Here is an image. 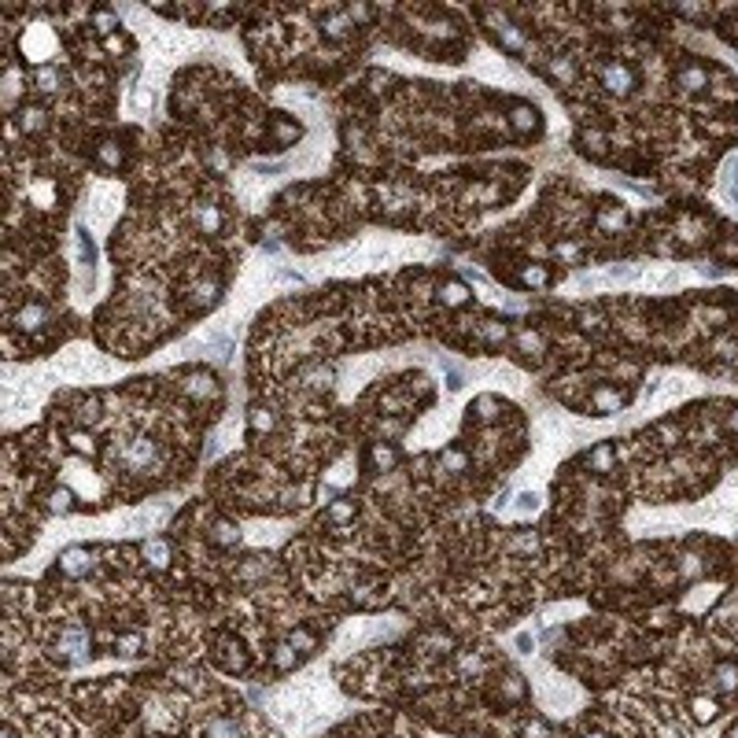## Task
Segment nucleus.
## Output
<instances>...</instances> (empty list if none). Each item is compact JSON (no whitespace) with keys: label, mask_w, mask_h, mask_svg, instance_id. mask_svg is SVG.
<instances>
[{"label":"nucleus","mask_w":738,"mask_h":738,"mask_svg":"<svg viewBox=\"0 0 738 738\" xmlns=\"http://www.w3.org/2000/svg\"><path fill=\"white\" fill-rule=\"evenodd\" d=\"M598 81H602V89L613 93V96H631L635 85H639V74L624 59H602L598 63Z\"/></svg>","instance_id":"nucleus-1"},{"label":"nucleus","mask_w":738,"mask_h":738,"mask_svg":"<svg viewBox=\"0 0 738 738\" xmlns=\"http://www.w3.org/2000/svg\"><path fill=\"white\" fill-rule=\"evenodd\" d=\"M89 646H93L89 631H85V628H67V631H63V639H59V657L70 661V665H81V661L89 657Z\"/></svg>","instance_id":"nucleus-2"},{"label":"nucleus","mask_w":738,"mask_h":738,"mask_svg":"<svg viewBox=\"0 0 738 738\" xmlns=\"http://www.w3.org/2000/svg\"><path fill=\"white\" fill-rule=\"evenodd\" d=\"M676 85H679L683 93H705V89H709V67H701L698 59L679 63V70H676Z\"/></svg>","instance_id":"nucleus-3"},{"label":"nucleus","mask_w":738,"mask_h":738,"mask_svg":"<svg viewBox=\"0 0 738 738\" xmlns=\"http://www.w3.org/2000/svg\"><path fill=\"white\" fill-rule=\"evenodd\" d=\"M155 458V443L144 440V436H137V440H130L122 447V465L130 469V473H141V469H148V462Z\"/></svg>","instance_id":"nucleus-4"},{"label":"nucleus","mask_w":738,"mask_h":738,"mask_svg":"<svg viewBox=\"0 0 738 738\" xmlns=\"http://www.w3.org/2000/svg\"><path fill=\"white\" fill-rule=\"evenodd\" d=\"M624 402H628V391L613 388V384H602V388H594V391H591V406H594V414H598V417L616 414Z\"/></svg>","instance_id":"nucleus-5"},{"label":"nucleus","mask_w":738,"mask_h":738,"mask_svg":"<svg viewBox=\"0 0 738 738\" xmlns=\"http://www.w3.org/2000/svg\"><path fill=\"white\" fill-rule=\"evenodd\" d=\"M115 203H119V196H115L111 188H96L93 196H89V222H108L111 215H115Z\"/></svg>","instance_id":"nucleus-6"},{"label":"nucleus","mask_w":738,"mask_h":738,"mask_svg":"<svg viewBox=\"0 0 738 738\" xmlns=\"http://www.w3.org/2000/svg\"><path fill=\"white\" fill-rule=\"evenodd\" d=\"M59 565H63V572H70V576H81V572H89L93 558H89V550H81V547H70V550H63Z\"/></svg>","instance_id":"nucleus-7"},{"label":"nucleus","mask_w":738,"mask_h":738,"mask_svg":"<svg viewBox=\"0 0 738 738\" xmlns=\"http://www.w3.org/2000/svg\"><path fill=\"white\" fill-rule=\"evenodd\" d=\"M203 738H244L240 724L229 720V716H218V720L203 724Z\"/></svg>","instance_id":"nucleus-8"},{"label":"nucleus","mask_w":738,"mask_h":738,"mask_svg":"<svg viewBox=\"0 0 738 738\" xmlns=\"http://www.w3.org/2000/svg\"><path fill=\"white\" fill-rule=\"evenodd\" d=\"M613 458H616V447L613 443H598L591 454H587V462H591L594 473H609L613 469Z\"/></svg>","instance_id":"nucleus-9"},{"label":"nucleus","mask_w":738,"mask_h":738,"mask_svg":"<svg viewBox=\"0 0 738 738\" xmlns=\"http://www.w3.org/2000/svg\"><path fill=\"white\" fill-rule=\"evenodd\" d=\"M716 591H720L716 583H712V587H694V591H690L687 598H683V605L694 609V613H701L705 605H712V602H716Z\"/></svg>","instance_id":"nucleus-10"},{"label":"nucleus","mask_w":738,"mask_h":738,"mask_svg":"<svg viewBox=\"0 0 738 738\" xmlns=\"http://www.w3.org/2000/svg\"><path fill=\"white\" fill-rule=\"evenodd\" d=\"M712 687L716 690H738V665H716Z\"/></svg>","instance_id":"nucleus-11"},{"label":"nucleus","mask_w":738,"mask_h":738,"mask_svg":"<svg viewBox=\"0 0 738 738\" xmlns=\"http://www.w3.org/2000/svg\"><path fill=\"white\" fill-rule=\"evenodd\" d=\"M690 712H694V720H716L720 716V705H716V698H705V694H698V698L690 701Z\"/></svg>","instance_id":"nucleus-12"},{"label":"nucleus","mask_w":738,"mask_h":738,"mask_svg":"<svg viewBox=\"0 0 738 738\" xmlns=\"http://www.w3.org/2000/svg\"><path fill=\"white\" fill-rule=\"evenodd\" d=\"M513 122H517V130H536L539 126V115H536V108H528V104H517V108H513Z\"/></svg>","instance_id":"nucleus-13"},{"label":"nucleus","mask_w":738,"mask_h":738,"mask_svg":"<svg viewBox=\"0 0 738 738\" xmlns=\"http://www.w3.org/2000/svg\"><path fill=\"white\" fill-rule=\"evenodd\" d=\"M654 436L661 440V447H676L679 436H683V429H679V421H661L657 429H654Z\"/></svg>","instance_id":"nucleus-14"},{"label":"nucleus","mask_w":738,"mask_h":738,"mask_svg":"<svg viewBox=\"0 0 738 738\" xmlns=\"http://www.w3.org/2000/svg\"><path fill=\"white\" fill-rule=\"evenodd\" d=\"M580 148H583L587 155H602L605 152V137L598 133V130H583L580 133Z\"/></svg>","instance_id":"nucleus-15"},{"label":"nucleus","mask_w":738,"mask_h":738,"mask_svg":"<svg viewBox=\"0 0 738 738\" xmlns=\"http://www.w3.org/2000/svg\"><path fill=\"white\" fill-rule=\"evenodd\" d=\"M624 222H628V215H624V207H616V203H609V211L598 215V226L602 229H620Z\"/></svg>","instance_id":"nucleus-16"},{"label":"nucleus","mask_w":738,"mask_h":738,"mask_svg":"<svg viewBox=\"0 0 738 738\" xmlns=\"http://www.w3.org/2000/svg\"><path fill=\"white\" fill-rule=\"evenodd\" d=\"M506 336H509V329L502 322H484L480 325V340H484V344H502Z\"/></svg>","instance_id":"nucleus-17"},{"label":"nucleus","mask_w":738,"mask_h":738,"mask_svg":"<svg viewBox=\"0 0 738 738\" xmlns=\"http://www.w3.org/2000/svg\"><path fill=\"white\" fill-rule=\"evenodd\" d=\"M70 506H74V495H70V487H56V491H52V495H48V509H52V513H67Z\"/></svg>","instance_id":"nucleus-18"},{"label":"nucleus","mask_w":738,"mask_h":738,"mask_svg":"<svg viewBox=\"0 0 738 738\" xmlns=\"http://www.w3.org/2000/svg\"><path fill=\"white\" fill-rule=\"evenodd\" d=\"M498 41L506 45L509 52H521L524 48V37L517 34V26H509V23H498Z\"/></svg>","instance_id":"nucleus-19"},{"label":"nucleus","mask_w":738,"mask_h":738,"mask_svg":"<svg viewBox=\"0 0 738 738\" xmlns=\"http://www.w3.org/2000/svg\"><path fill=\"white\" fill-rule=\"evenodd\" d=\"M196 222H200V229L215 233L222 226V215H218V207H196Z\"/></svg>","instance_id":"nucleus-20"},{"label":"nucleus","mask_w":738,"mask_h":738,"mask_svg":"<svg viewBox=\"0 0 738 738\" xmlns=\"http://www.w3.org/2000/svg\"><path fill=\"white\" fill-rule=\"evenodd\" d=\"M15 322H19V329H37L45 322V307H23V314H19Z\"/></svg>","instance_id":"nucleus-21"},{"label":"nucleus","mask_w":738,"mask_h":738,"mask_svg":"<svg viewBox=\"0 0 738 738\" xmlns=\"http://www.w3.org/2000/svg\"><path fill=\"white\" fill-rule=\"evenodd\" d=\"M443 299H447L451 307H458V303H465V299H469V288L458 284V281H447V284H443Z\"/></svg>","instance_id":"nucleus-22"},{"label":"nucleus","mask_w":738,"mask_h":738,"mask_svg":"<svg viewBox=\"0 0 738 738\" xmlns=\"http://www.w3.org/2000/svg\"><path fill=\"white\" fill-rule=\"evenodd\" d=\"M329 517H333L336 524H344V521H351V517H355V502H347V498H340V502H333V506H329Z\"/></svg>","instance_id":"nucleus-23"},{"label":"nucleus","mask_w":738,"mask_h":738,"mask_svg":"<svg viewBox=\"0 0 738 738\" xmlns=\"http://www.w3.org/2000/svg\"><path fill=\"white\" fill-rule=\"evenodd\" d=\"M550 70H554V78H558L561 85H572V81H576V67H572L569 59H554Z\"/></svg>","instance_id":"nucleus-24"},{"label":"nucleus","mask_w":738,"mask_h":738,"mask_svg":"<svg viewBox=\"0 0 738 738\" xmlns=\"http://www.w3.org/2000/svg\"><path fill=\"white\" fill-rule=\"evenodd\" d=\"M144 558H155L152 565H166L170 547H166V543H159V539H152V543H144Z\"/></svg>","instance_id":"nucleus-25"},{"label":"nucleus","mask_w":738,"mask_h":738,"mask_svg":"<svg viewBox=\"0 0 738 738\" xmlns=\"http://www.w3.org/2000/svg\"><path fill=\"white\" fill-rule=\"evenodd\" d=\"M251 429H255V432L273 429V410H262V406H255V410H251Z\"/></svg>","instance_id":"nucleus-26"},{"label":"nucleus","mask_w":738,"mask_h":738,"mask_svg":"<svg viewBox=\"0 0 738 738\" xmlns=\"http://www.w3.org/2000/svg\"><path fill=\"white\" fill-rule=\"evenodd\" d=\"M521 281H524V284H532V288H543V284L550 281V273L543 270V266H528V270L521 273Z\"/></svg>","instance_id":"nucleus-27"},{"label":"nucleus","mask_w":738,"mask_h":738,"mask_svg":"<svg viewBox=\"0 0 738 738\" xmlns=\"http://www.w3.org/2000/svg\"><path fill=\"white\" fill-rule=\"evenodd\" d=\"M369 458H373V465H377V469H388V465H395V451H391V447H384V443H377V447H373V454H369Z\"/></svg>","instance_id":"nucleus-28"},{"label":"nucleus","mask_w":738,"mask_h":738,"mask_svg":"<svg viewBox=\"0 0 738 738\" xmlns=\"http://www.w3.org/2000/svg\"><path fill=\"white\" fill-rule=\"evenodd\" d=\"M237 539H240V532L233 528V524H215V543H222V547H233Z\"/></svg>","instance_id":"nucleus-29"},{"label":"nucleus","mask_w":738,"mask_h":738,"mask_svg":"<svg viewBox=\"0 0 738 738\" xmlns=\"http://www.w3.org/2000/svg\"><path fill=\"white\" fill-rule=\"evenodd\" d=\"M115 646H119V654H126V657H130V654H141L144 639H141V635H122Z\"/></svg>","instance_id":"nucleus-30"},{"label":"nucleus","mask_w":738,"mask_h":738,"mask_svg":"<svg viewBox=\"0 0 738 738\" xmlns=\"http://www.w3.org/2000/svg\"><path fill=\"white\" fill-rule=\"evenodd\" d=\"M635 277H639L635 266H609V281H620V284H624V281H635Z\"/></svg>","instance_id":"nucleus-31"},{"label":"nucleus","mask_w":738,"mask_h":738,"mask_svg":"<svg viewBox=\"0 0 738 738\" xmlns=\"http://www.w3.org/2000/svg\"><path fill=\"white\" fill-rule=\"evenodd\" d=\"M70 447L78 454H93L96 447H93V436H85V432H70Z\"/></svg>","instance_id":"nucleus-32"},{"label":"nucleus","mask_w":738,"mask_h":738,"mask_svg":"<svg viewBox=\"0 0 738 738\" xmlns=\"http://www.w3.org/2000/svg\"><path fill=\"white\" fill-rule=\"evenodd\" d=\"M307 380H310V388H329V380H333V373L329 369H307Z\"/></svg>","instance_id":"nucleus-33"},{"label":"nucleus","mask_w":738,"mask_h":738,"mask_svg":"<svg viewBox=\"0 0 738 738\" xmlns=\"http://www.w3.org/2000/svg\"><path fill=\"white\" fill-rule=\"evenodd\" d=\"M23 126H26V130H41V126H45V111H41V108H30V111L23 115Z\"/></svg>","instance_id":"nucleus-34"},{"label":"nucleus","mask_w":738,"mask_h":738,"mask_svg":"<svg viewBox=\"0 0 738 738\" xmlns=\"http://www.w3.org/2000/svg\"><path fill=\"white\" fill-rule=\"evenodd\" d=\"M119 159H122L119 144H104V152H100V163L104 166H119Z\"/></svg>","instance_id":"nucleus-35"},{"label":"nucleus","mask_w":738,"mask_h":738,"mask_svg":"<svg viewBox=\"0 0 738 738\" xmlns=\"http://www.w3.org/2000/svg\"><path fill=\"white\" fill-rule=\"evenodd\" d=\"M716 255H720V259H727V262H735V259H738V240H724V244H716Z\"/></svg>","instance_id":"nucleus-36"},{"label":"nucleus","mask_w":738,"mask_h":738,"mask_svg":"<svg viewBox=\"0 0 738 738\" xmlns=\"http://www.w3.org/2000/svg\"><path fill=\"white\" fill-rule=\"evenodd\" d=\"M517 344H521V351H539V347H543V340H539L536 333H521V336H517Z\"/></svg>","instance_id":"nucleus-37"},{"label":"nucleus","mask_w":738,"mask_h":738,"mask_svg":"<svg viewBox=\"0 0 738 738\" xmlns=\"http://www.w3.org/2000/svg\"><path fill=\"white\" fill-rule=\"evenodd\" d=\"M517 509H521V513H536V509H539V498H536V495H528V491H524V495L517 498Z\"/></svg>","instance_id":"nucleus-38"},{"label":"nucleus","mask_w":738,"mask_h":738,"mask_svg":"<svg viewBox=\"0 0 738 738\" xmlns=\"http://www.w3.org/2000/svg\"><path fill=\"white\" fill-rule=\"evenodd\" d=\"M37 85H45V89L52 93V89H56V85H59L56 70H48V67H45V70H37Z\"/></svg>","instance_id":"nucleus-39"},{"label":"nucleus","mask_w":738,"mask_h":738,"mask_svg":"<svg viewBox=\"0 0 738 738\" xmlns=\"http://www.w3.org/2000/svg\"><path fill=\"white\" fill-rule=\"evenodd\" d=\"M724 429L731 432V436H738V406H731V414L724 417Z\"/></svg>","instance_id":"nucleus-40"},{"label":"nucleus","mask_w":738,"mask_h":738,"mask_svg":"<svg viewBox=\"0 0 738 738\" xmlns=\"http://www.w3.org/2000/svg\"><path fill=\"white\" fill-rule=\"evenodd\" d=\"M188 391H196V395L211 391V380H207V377H192V380H188Z\"/></svg>","instance_id":"nucleus-41"},{"label":"nucleus","mask_w":738,"mask_h":738,"mask_svg":"<svg viewBox=\"0 0 738 738\" xmlns=\"http://www.w3.org/2000/svg\"><path fill=\"white\" fill-rule=\"evenodd\" d=\"M96 26L104 30V34H108V30H115V15H108V12H100L96 15Z\"/></svg>","instance_id":"nucleus-42"},{"label":"nucleus","mask_w":738,"mask_h":738,"mask_svg":"<svg viewBox=\"0 0 738 738\" xmlns=\"http://www.w3.org/2000/svg\"><path fill=\"white\" fill-rule=\"evenodd\" d=\"M517 547L532 550V547H536V536H528V532H521V536H517Z\"/></svg>","instance_id":"nucleus-43"},{"label":"nucleus","mask_w":738,"mask_h":738,"mask_svg":"<svg viewBox=\"0 0 738 738\" xmlns=\"http://www.w3.org/2000/svg\"><path fill=\"white\" fill-rule=\"evenodd\" d=\"M517 646L524 650V654H532V635H517Z\"/></svg>","instance_id":"nucleus-44"},{"label":"nucleus","mask_w":738,"mask_h":738,"mask_svg":"<svg viewBox=\"0 0 738 738\" xmlns=\"http://www.w3.org/2000/svg\"><path fill=\"white\" fill-rule=\"evenodd\" d=\"M727 738H738V724L731 727V731H727Z\"/></svg>","instance_id":"nucleus-45"},{"label":"nucleus","mask_w":738,"mask_h":738,"mask_svg":"<svg viewBox=\"0 0 738 738\" xmlns=\"http://www.w3.org/2000/svg\"><path fill=\"white\" fill-rule=\"evenodd\" d=\"M580 738H605V735H580Z\"/></svg>","instance_id":"nucleus-46"},{"label":"nucleus","mask_w":738,"mask_h":738,"mask_svg":"<svg viewBox=\"0 0 738 738\" xmlns=\"http://www.w3.org/2000/svg\"><path fill=\"white\" fill-rule=\"evenodd\" d=\"M4 738H15V731H4Z\"/></svg>","instance_id":"nucleus-47"}]
</instances>
